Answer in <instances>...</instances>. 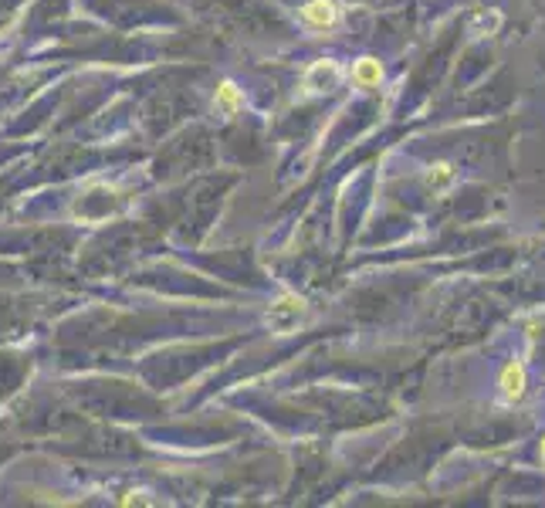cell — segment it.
Wrapping results in <instances>:
<instances>
[{"label": "cell", "instance_id": "6da1fadb", "mask_svg": "<svg viewBox=\"0 0 545 508\" xmlns=\"http://www.w3.org/2000/svg\"><path fill=\"white\" fill-rule=\"evenodd\" d=\"M342 82V65L332 61V58H322V61H312L305 71V78H302V88H305L308 95H325V92H332L339 88Z\"/></svg>", "mask_w": 545, "mask_h": 508}, {"label": "cell", "instance_id": "7a4b0ae2", "mask_svg": "<svg viewBox=\"0 0 545 508\" xmlns=\"http://www.w3.org/2000/svg\"><path fill=\"white\" fill-rule=\"evenodd\" d=\"M525 390H529V369L522 359H512L498 376V394H502L504 404H518L525 396Z\"/></svg>", "mask_w": 545, "mask_h": 508}, {"label": "cell", "instance_id": "3957f363", "mask_svg": "<svg viewBox=\"0 0 545 508\" xmlns=\"http://www.w3.org/2000/svg\"><path fill=\"white\" fill-rule=\"evenodd\" d=\"M302 315H305V298L285 292V295H278L275 302H271V309H268V322L275 325V329H292Z\"/></svg>", "mask_w": 545, "mask_h": 508}, {"label": "cell", "instance_id": "277c9868", "mask_svg": "<svg viewBox=\"0 0 545 508\" xmlns=\"http://www.w3.org/2000/svg\"><path fill=\"white\" fill-rule=\"evenodd\" d=\"M302 24L312 31H329L339 24V4L336 0H308L302 7Z\"/></svg>", "mask_w": 545, "mask_h": 508}, {"label": "cell", "instance_id": "5b68a950", "mask_svg": "<svg viewBox=\"0 0 545 508\" xmlns=\"http://www.w3.org/2000/svg\"><path fill=\"white\" fill-rule=\"evenodd\" d=\"M241 109H244V92L238 88V82L224 78L217 85V92H213V113L224 115V119H234Z\"/></svg>", "mask_w": 545, "mask_h": 508}, {"label": "cell", "instance_id": "8992f818", "mask_svg": "<svg viewBox=\"0 0 545 508\" xmlns=\"http://www.w3.org/2000/svg\"><path fill=\"white\" fill-rule=\"evenodd\" d=\"M352 82L359 85V88H379L383 82V65H379V58L373 55H363L356 65H352Z\"/></svg>", "mask_w": 545, "mask_h": 508}, {"label": "cell", "instance_id": "52a82bcc", "mask_svg": "<svg viewBox=\"0 0 545 508\" xmlns=\"http://www.w3.org/2000/svg\"><path fill=\"white\" fill-rule=\"evenodd\" d=\"M450 184H454V167H450V163H437V167H431V173H427V186H431L433 194H444Z\"/></svg>", "mask_w": 545, "mask_h": 508}, {"label": "cell", "instance_id": "ba28073f", "mask_svg": "<svg viewBox=\"0 0 545 508\" xmlns=\"http://www.w3.org/2000/svg\"><path fill=\"white\" fill-rule=\"evenodd\" d=\"M539 458H542V465H545V438H542V444H539Z\"/></svg>", "mask_w": 545, "mask_h": 508}]
</instances>
